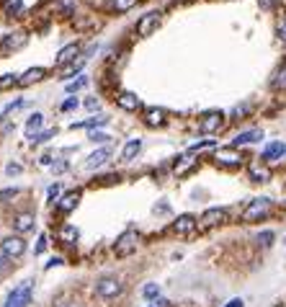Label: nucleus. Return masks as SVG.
<instances>
[{
    "mask_svg": "<svg viewBox=\"0 0 286 307\" xmlns=\"http://www.w3.org/2000/svg\"><path fill=\"white\" fill-rule=\"evenodd\" d=\"M271 212V199H266V196H260V199H253L245 212H243V222H258V219L268 217Z\"/></svg>",
    "mask_w": 286,
    "mask_h": 307,
    "instance_id": "f257e3e1",
    "label": "nucleus"
},
{
    "mask_svg": "<svg viewBox=\"0 0 286 307\" xmlns=\"http://www.w3.org/2000/svg\"><path fill=\"white\" fill-rule=\"evenodd\" d=\"M31 289H34V281H21L18 287L8 294L6 307H26L31 302Z\"/></svg>",
    "mask_w": 286,
    "mask_h": 307,
    "instance_id": "f03ea898",
    "label": "nucleus"
},
{
    "mask_svg": "<svg viewBox=\"0 0 286 307\" xmlns=\"http://www.w3.org/2000/svg\"><path fill=\"white\" fill-rule=\"evenodd\" d=\"M137 245H139V235H137L134 230H126V232L119 235V240L114 243V253L124 258V256H131V253H134Z\"/></svg>",
    "mask_w": 286,
    "mask_h": 307,
    "instance_id": "7ed1b4c3",
    "label": "nucleus"
},
{
    "mask_svg": "<svg viewBox=\"0 0 286 307\" xmlns=\"http://www.w3.org/2000/svg\"><path fill=\"white\" fill-rule=\"evenodd\" d=\"M121 289H124V284L116 276H103L96 281V294L103 299H114L116 294H121Z\"/></svg>",
    "mask_w": 286,
    "mask_h": 307,
    "instance_id": "20e7f679",
    "label": "nucleus"
},
{
    "mask_svg": "<svg viewBox=\"0 0 286 307\" xmlns=\"http://www.w3.org/2000/svg\"><path fill=\"white\" fill-rule=\"evenodd\" d=\"M0 251L13 261V258H21L26 253V243H24V237H21V235H11V237H6L3 243H0Z\"/></svg>",
    "mask_w": 286,
    "mask_h": 307,
    "instance_id": "39448f33",
    "label": "nucleus"
},
{
    "mask_svg": "<svg viewBox=\"0 0 286 307\" xmlns=\"http://www.w3.org/2000/svg\"><path fill=\"white\" fill-rule=\"evenodd\" d=\"M158 26H160V13H158V11H150V13H145V16L137 21V34H139V36H150Z\"/></svg>",
    "mask_w": 286,
    "mask_h": 307,
    "instance_id": "423d86ee",
    "label": "nucleus"
},
{
    "mask_svg": "<svg viewBox=\"0 0 286 307\" xmlns=\"http://www.w3.org/2000/svg\"><path fill=\"white\" fill-rule=\"evenodd\" d=\"M222 124H225V114L222 111H206L201 116V121H199V129L206 132V135H211V132L222 129Z\"/></svg>",
    "mask_w": 286,
    "mask_h": 307,
    "instance_id": "0eeeda50",
    "label": "nucleus"
},
{
    "mask_svg": "<svg viewBox=\"0 0 286 307\" xmlns=\"http://www.w3.org/2000/svg\"><path fill=\"white\" fill-rule=\"evenodd\" d=\"M225 222H227V209H222V207H211L201 214L204 227H217V225H225Z\"/></svg>",
    "mask_w": 286,
    "mask_h": 307,
    "instance_id": "6e6552de",
    "label": "nucleus"
},
{
    "mask_svg": "<svg viewBox=\"0 0 286 307\" xmlns=\"http://www.w3.org/2000/svg\"><path fill=\"white\" fill-rule=\"evenodd\" d=\"M217 163H219V165H230V168H235V165L243 163V155H240L235 147H222V150H217Z\"/></svg>",
    "mask_w": 286,
    "mask_h": 307,
    "instance_id": "1a4fd4ad",
    "label": "nucleus"
},
{
    "mask_svg": "<svg viewBox=\"0 0 286 307\" xmlns=\"http://www.w3.org/2000/svg\"><path fill=\"white\" fill-rule=\"evenodd\" d=\"M26 44V36L24 34H8L3 41H0V54H6V52H16L21 49Z\"/></svg>",
    "mask_w": 286,
    "mask_h": 307,
    "instance_id": "9d476101",
    "label": "nucleus"
},
{
    "mask_svg": "<svg viewBox=\"0 0 286 307\" xmlns=\"http://www.w3.org/2000/svg\"><path fill=\"white\" fill-rule=\"evenodd\" d=\"M34 214H29V212H21V214H16L13 217V230L18 232V235H24V232H29V230H34Z\"/></svg>",
    "mask_w": 286,
    "mask_h": 307,
    "instance_id": "9b49d317",
    "label": "nucleus"
},
{
    "mask_svg": "<svg viewBox=\"0 0 286 307\" xmlns=\"http://www.w3.org/2000/svg\"><path fill=\"white\" fill-rule=\"evenodd\" d=\"M173 230L178 232V235H191V232L196 230V217H193V214H181V217L173 222Z\"/></svg>",
    "mask_w": 286,
    "mask_h": 307,
    "instance_id": "f8f14e48",
    "label": "nucleus"
},
{
    "mask_svg": "<svg viewBox=\"0 0 286 307\" xmlns=\"http://www.w3.org/2000/svg\"><path fill=\"white\" fill-rule=\"evenodd\" d=\"M258 140H263V132H260V129H248V132H240V135L232 140V147L253 145V142H258Z\"/></svg>",
    "mask_w": 286,
    "mask_h": 307,
    "instance_id": "ddd939ff",
    "label": "nucleus"
},
{
    "mask_svg": "<svg viewBox=\"0 0 286 307\" xmlns=\"http://www.w3.org/2000/svg\"><path fill=\"white\" fill-rule=\"evenodd\" d=\"M44 75H47V70H44V68H31V70H26L24 75H18V85H31V83H39Z\"/></svg>",
    "mask_w": 286,
    "mask_h": 307,
    "instance_id": "4468645a",
    "label": "nucleus"
},
{
    "mask_svg": "<svg viewBox=\"0 0 286 307\" xmlns=\"http://www.w3.org/2000/svg\"><path fill=\"white\" fill-rule=\"evenodd\" d=\"M283 152H286V145H283V142H271L266 150H263V160H266V163H273V160H278V158L283 155Z\"/></svg>",
    "mask_w": 286,
    "mask_h": 307,
    "instance_id": "2eb2a0df",
    "label": "nucleus"
},
{
    "mask_svg": "<svg viewBox=\"0 0 286 307\" xmlns=\"http://www.w3.org/2000/svg\"><path fill=\"white\" fill-rule=\"evenodd\" d=\"M145 124L147 127H163L165 124V111L163 108H147L145 111Z\"/></svg>",
    "mask_w": 286,
    "mask_h": 307,
    "instance_id": "dca6fc26",
    "label": "nucleus"
},
{
    "mask_svg": "<svg viewBox=\"0 0 286 307\" xmlns=\"http://www.w3.org/2000/svg\"><path fill=\"white\" fill-rule=\"evenodd\" d=\"M116 103L124 108V111H137V108L142 106V101H139L134 93H121V96L116 98Z\"/></svg>",
    "mask_w": 286,
    "mask_h": 307,
    "instance_id": "f3484780",
    "label": "nucleus"
},
{
    "mask_svg": "<svg viewBox=\"0 0 286 307\" xmlns=\"http://www.w3.org/2000/svg\"><path fill=\"white\" fill-rule=\"evenodd\" d=\"M80 54V47L78 44H67L64 49H59V54H57V62L59 65H67V62H75V57Z\"/></svg>",
    "mask_w": 286,
    "mask_h": 307,
    "instance_id": "a211bd4d",
    "label": "nucleus"
},
{
    "mask_svg": "<svg viewBox=\"0 0 286 307\" xmlns=\"http://www.w3.org/2000/svg\"><path fill=\"white\" fill-rule=\"evenodd\" d=\"M108 158H111V147H101V150H96L91 158H88V168H98V165H103Z\"/></svg>",
    "mask_w": 286,
    "mask_h": 307,
    "instance_id": "6ab92c4d",
    "label": "nucleus"
},
{
    "mask_svg": "<svg viewBox=\"0 0 286 307\" xmlns=\"http://www.w3.org/2000/svg\"><path fill=\"white\" fill-rule=\"evenodd\" d=\"M78 202H80V194L75 191V194H64L62 199H59V204H57V209L59 212H73L75 207H78Z\"/></svg>",
    "mask_w": 286,
    "mask_h": 307,
    "instance_id": "aec40b11",
    "label": "nucleus"
},
{
    "mask_svg": "<svg viewBox=\"0 0 286 307\" xmlns=\"http://www.w3.org/2000/svg\"><path fill=\"white\" fill-rule=\"evenodd\" d=\"M142 150V140H129L126 145H124V150H121V160H131V158H134L137 155V152Z\"/></svg>",
    "mask_w": 286,
    "mask_h": 307,
    "instance_id": "412c9836",
    "label": "nucleus"
},
{
    "mask_svg": "<svg viewBox=\"0 0 286 307\" xmlns=\"http://www.w3.org/2000/svg\"><path fill=\"white\" fill-rule=\"evenodd\" d=\"M191 168H196L193 158H181V163H175V175H186Z\"/></svg>",
    "mask_w": 286,
    "mask_h": 307,
    "instance_id": "4be33fe9",
    "label": "nucleus"
},
{
    "mask_svg": "<svg viewBox=\"0 0 286 307\" xmlns=\"http://www.w3.org/2000/svg\"><path fill=\"white\" fill-rule=\"evenodd\" d=\"M41 124H44V116L41 114H31L29 121H26V132H29V135H34L36 129H41Z\"/></svg>",
    "mask_w": 286,
    "mask_h": 307,
    "instance_id": "5701e85b",
    "label": "nucleus"
},
{
    "mask_svg": "<svg viewBox=\"0 0 286 307\" xmlns=\"http://www.w3.org/2000/svg\"><path fill=\"white\" fill-rule=\"evenodd\" d=\"M108 119H103V116H98V119H88V121H80V124H70V129H91V127H103Z\"/></svg>",
    "mask_w": 286,
    "mask_h": 307,
    "instance_id": "b1692460",
    "label": "nucleus"
},
{
    "mask_svg": "<svg viewBox=\"0 0 286 307\" xmlns=\"http://www.w3.org/2000/svg\"><path fill=\"white\" fill-rule=\"evenodd\" d=\"M83 62H85V57H80L78 62H73V65H67V68H62V70H59V75H62V78H70L73 73H78V70L83 68Z\"/></svg>",
    "mask_w": 286,
    "mask_h": 307,
    "instance_id": "393cba45",
    "label": "nucleus"
},
{
    "mask_svg": "<svg viewBox=\"0 0 286 307\" xmlns=\"http://www.w3.org/2000/svg\"><path fill=\"white\" fill-rule=\"evenodd\" d=\"M273 88H276V91H286V65L276 73V78H273Z\"/></svg>",
    "mask_w": 286,
    "mask_h": 307,
    "instance_id": "a878e982",
    "label": "nucleus"
},
{
    "mask_svg": "<svg viewBox=\"0 0 286 307\" xmlns=\"http://www.w3.org/2000/svg\"><path fill=\"white\" fill-rule=\"evenodd\" d=\"M250 178L258 181V183H263V181H268V170H263V168L253 165V168H250Z\"/></svg>",
    "mask_w": 286,
    "mask_h": 307,
    "instance_id": "bb28decb",
    "label": "nucleus"
},
{
    "mask_svg": "<svg viewBox=\"0 0 286 307\" xmlns=\"http://www.w3.org/2000/svg\"><path fill=\"white\" fill-rule=\"evenodd\" d=\"M62 240H64V243H75V240H78V230L75 227H62Z\"/></svg>",
    "mask_w": 286,
    "mask_h": 307,
    "instance_id": "cd10ccee",
    "label": "nucleus"
},
{
    "mask_svg": "<svg viewBox=\"0 0 286 307\" xmlns=\"http://www.w3.org/2000/svg\"><path fill=\"white\" fill-rule=\"evenodd\" d=\"M160 294V287H158V284H147V287L142 289V297L145 299H155Z\"/></svg>",
    "mask_w": 286,
    "mask_h": 307,
    "instance_id": "c85d7f7f",
    "label": "nucleus"
},
{
    "mask_svg": "<svg viewBox=\"0 0 286 307\" xmlns=\"http://www.w3.org/2000/svg\"><path fill=\"white\" fill-rule=\"evenodd\" d=\"M273 237H276V235H273V232H271V230H263V232H260V235H258V243H260V245H263V248H268V245H271V243H273Z\"/></svg>",
    "mask_w": 286,
    "mask_h": 307,
    "instance_id": "c756f323",
    "label": "nucleus"
},
{
    "mask_svg": "<svg viewBox=\"0 0 286 307\" xmlns=\"http://www.w3.org/2000/svg\"><path fill=\"white\" fill-rule=\"evenodd\" d=\"M16 83H18V75H0V91H6V88H11Z\"/></svg>",
    "mask_w": 286,
    "mask_h": 307,
    "instance_id": "7c9ffc66",
    "label": "nucleus"
},
{
    "mask_svg": "<svg viewBox=\"0 0 286 307\" xmlns=\"http://www.w3.org/2000/svg\"><path fill=\"white\" fill-rule=\"evenodd\" d=\"M16 196H18V189H3V191H0V204L16 199Z\"/></svg>",
    "mask_w": 286,
    "mask_h": 307,
    "instance_id": "2f4dec72",
    "label": "nucleus"
},
{
    "mask_svg": "<svg viewBox=\"0 0 286 307\" xmlns=\"http://www.w3.org/2000/svg\"><path fill=\"white\" fill-rule=\"evenodd\" d=\"M137 0H114V11H119V13H124V11H129L131 6H134Z\"/></svg>",
    "mask_w": 286,
    "mask_h": 307,
    "instance_id": "473e14b6",
    "label": "nucleus"
},
{
    "mask_svg": "<svg viewBox=\"0 0 286 307\" xmlns=\"http://www.w3.org/2000/svg\"><path fill=\"white\" fill-rule=\"evenodd\" d=\"M85 85H88V78H83V75H80L78 80H73V83H67V91L73 93V91H80V88H85Z\"/></svg>",
    "mask_w": 286,
    "mask_h": 307,
    "instance_id": "72a5a7b5",
    "label": "nucleus"
},
{
    "mask_svg": "<svg viewBox=\"0 0 286 307\" xmlns=\"http://www.w3.org/2000/svg\"><path fill=\"white\" fill-rule=\"evenodd\" d=\"M8 271H11V258H8L3 251H0V276L8 274Z\"/></svg>",
    "mask_w": 286,
    "mask_h": 307,
    "instance_id": "f704fd0d",
    "label": "nucleus"
},
{
    "mask_svg": "<svg viewBox=\"0 0 286 307\" xmlns=\"http://www.w3.org/2000/svg\"><path fill=\"white\" fill-rule=\"evenodd\" d=\"M21 11H24V3H21V0H8V13L11 16H16Z\"/></svg>",
    "mask_w": 286,
    "mask_h": 307,
    "instance_id": "c9c22d12",
    "label": "nucleus"
},
{
    "mask_svg": "<svg viewBox=\"0 0 286 307\" xmlns=\"http://www.w3.org/2000/svg\"><path fill=\"white\" fill-rule=\"evenodd\" d=\"M49 137H54V129H47V132H41V135H36L31 142H34V145H39V142H47Z\"/></svg>",
    "mask_w": 286,
    "mask_h": 307,
    "instance_id": "e433bc0d",
    "label": "nucleus"
},
{
    "mask_svg": "<svg viewBox=\"0 0 286 307\" xmlns=\"http://www.w3.org/2000/svg\"><path fill=\"white\" fill-rule=\"evenodd\" d=\"M106 140H111L108 135H103V132H91V142H98V145H103Z\"/></svg>",
    "mask_w": 286,
    "mask_h": 307,
    "instance_id": "4c0bfd02",
    "label": "nucleus"
},
{
    "mask_svg": "<svg viewBox=\"0 0 286 307\" xmlns=\"http://www.w3.org/2000/svg\"><path fill=\"white\" fill-rule=\"evenodd\" d=\"M59 194H62V186H59V183H54V186H49V199H52V202L57 199V196H59Z\"/></svg>",
    "mask_w": 286,
    "mask_h": 307,
    "instance_id": "58836bf2",
    "label": "nucleus"
},
{
    "mask_svg": "<svg viewBox=\"0 0 286 307\" xmlns=\"http://www.w3.org/2000/svg\"><path fill=\"white\" fill-rule=\"evenodd\" d=\"M250 111V106H237L235 111H232V116H243V114H248Z\"/></svg>",
    "mask_w": 286,
    "mask_h": 307,
    "instance_id": "ea45409f",
    "label": "nucleus"
},
{
    "mask_svg": "<svg viewBox=\"0 0 286 307\" xmlns=\"http://www.w3.org/2000/svg\"><path fill=\"white\" fill-rule=\"evenodd\" d=\"M6 173H8V175H18V173H21V165H16V163H11V165L6 168Z\"/></svg>",
    "mask_w": 286,
    "mask_h": 307,
    "instance_id": "a19ab883",
    "label": "nucleus"
},
{
    "mask_svg": "<svg viewBox=\"0 0 286 307\" xmlns=\"http://www.w3.org/2000/svg\"><path fill=\"white\" fill-rule=\"evenodd\" d=\"M225 307H245V302L240 299V297H235V299H230V302H227Z\"/></svg>",
    "mask_w": 286,
    "mask_h": 307,
    "instance_id": "79ce46f5",
    "label": "nucleus"
},
{
    "mask_svg": "<svg viewBox=\"0 0 286 307\" xmlns=\"http://www.w3.org/2000/svg\"><path fill=\"white\" fill-rule=\"evenodd\" d=\"M75 106H78V101L70 98V101H64V103H62V111H70V108H75Z\"/></svg>",
    "mask_w": 286,
    "mask_h": 307,
    "instance_id": "37998d69",
    "label": "nucleus"
},
{
    "mask_svg": "<svg viewBox=\"0 0 286 307\" xmlns=\"http://www.w3.org/2000/svg\"><path fill=\"white\" fill-rule=\"evenodd\" d=\"M258 3H260V8H266V11H268V8H273V6L278 3V0H258Z\"/></svg>",
    "mask_w": 286,
    "mask_h": 307,
    "instance_id": "c03bdc74",
    "label": "nucleus"
},
{
    "mask_svg": "<svg viewBox=\"0 0 286 307\" xmlns=\"http://www.w3.org/2000/svg\"><path fill=\"white\" fill-rule=\"evenodd\" d=\"M44 248H47V237L41 235V237H39V245H36V253H41Z\"/></svg>",
    "mask_w": 286,
    "mask_h": 307,
    "instance_id": "a18cd8bd",
    "label": "nucleus"
},
{
    "mask_svg": "<svg viewBox=\"0 0 286 307\" xmlns=\"http://www.w3.org/2000/svg\"><path fill=\"white\" fill-rule=\"evenodd\" d=\"M85 106L91 108V111H96V108H98V101H96V98H88V101H85Z\"/></svg>",
    "mask_w": 286,
    "mask_h": 307,
    "instance_id": "49530a36",
    "label": "nucleus"
},
{
    "mask_svg": "<svg viewBox=\"0 0 286 307\" xmlns=\"http://www.w3.org/2000/svg\"><path fill=\"white\" fill-rule=\"evenodd\" d=\"M278 39L286 41V21H283V24H278Z\"/></svg>",
    "mask_w": 286,
    "mask_h": 307,
    "instance_id": "de8ad7c7",
    "label": "nucleus"
},
{
    "mask_svg": "<svg viewBox=\"0 0 286 307\" xmlns=\"http://www.w3.org/2000/svg\"><path fill=\"white\" fill-rule=\"evenodd\" d=\"M54 266H62V258H52V261L47 263V269H54Z\"/></svg>",
    "mask_w": 286,
    "mask_h": 307,
    "instance_id": "09e8293b",
    "label": "nucleus"
},
{
    "mask_svg": "<svg viewBox=\"0 0 286 307\" xmlns=\"http://www.w3.org/2000/svg\"><path fill=\"white\" fill-rule=\"evenodd\" d=\"M152 307H168V302H165V299H160V302H155Z\"/></svg>",
    "mask_w": 286,
    "mask_h": 307,
    "instance_id": "8fccbe9b",
    "label": "nucleus"
}]
</instances>
